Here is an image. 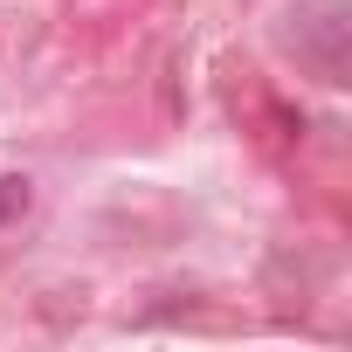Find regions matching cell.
I'll return each mask as SVG.
<instances>
[{"label":"cell","instance_id":"7a4b0ae2","mask_svg":"<svg viewBox=\"0 0 352 352\" xmlns=\"http://www.w3.org/2000/svg\"><path fill=\"white\" fill-rule=\"evenodd\" d=\"M28 208H35V187L21 180V173H0V228H14Z\"/></svg>","mask_w":352,"mask_h":352},{"label":"cell","instance_id":"6da1fadb","mask_svg":"<svg viewBox=\"0 0 352 352\" xmlns=\"http://www.w3.org/2000/svg\"><path fill=\"white\" fill-rule=\"evenodd\" d=\"M290 42L324 83H345V0H304V21Z\"/></svg>","mask_w":352,"mask_h":352}]
</instances>
